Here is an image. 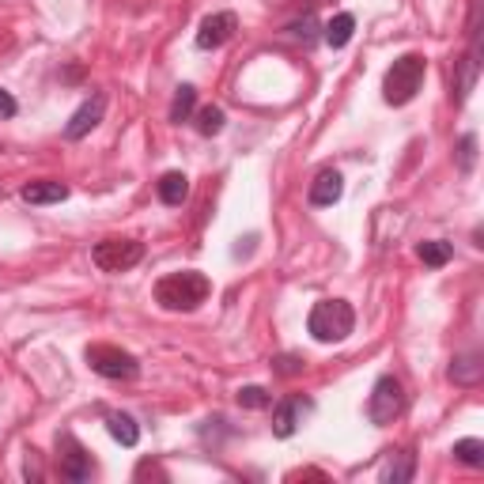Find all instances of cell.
I'll return each mask as SVG.
<instances>
[{
  "mask_svg": "<svg viewBox=\"0 0 484 484\" xmlns=\"http://www.w3.org/2000/svg\"><path fill=\"white\" fill-rule=\"evenodd\" d=\"M208 296H213V280L197 269H182V272H166V277L156 284V303L163 310H197Z\"/></svg>",
  "mask_w": 484,
  "mask_h": 484,
  "instance_id": "1",
  "label": "cell"
},
{
  "mask_svg": "<svg viewBox=\"0 0 484 484\" xmlns=\"http://www.w3.org/2000/svg\"><path fill=\"white\" fill-rule=\"evenodd\" d=\"M356 329V310L345 299H322L307 314V333L318 345H337Z\"/></svg>",
  "mask_w": 484,
  "mask_h": 484,
  "instance_id": "2",
  "label": "cell"
},
{
  "mask_svg": "<svg viewBox=\"0 0 484 484\" xmlns=\"http://www.w3.org/2000/svg\"><path fill=\"white\" fill-rule=\"evenodd\" d=\"M424 76H428V61L420 53H402L383 76V99L390 102V107H405V102L416 99Z\"/></svg>",
  "mask_w": 484,
  "mask_h": 484,
  "instance_id": "3",
  "label": "cell"
},
{
  "mask_svg": "<svg viewBox=\"0 0 484 484\" xmlns=\"http://www.w3.org/2000/svg\"><path fill=\"white\" fill-rule=\"evenodd\" d=\"M88 367L102 378H114V383H129V378L140 375V360L133 352H125L118 345H88Z\"/></svg>",
  "mask_w": 484,
  "mask_h": 484,
  "instance_id": "4",
  "label": "cell"
},
{
  "mask_svg": "<svg viewBox=\"0 0 484 484\" xmlns=\"http://www.w3.org/2000/svg\"><path fill=\"white\" fill-rule=\"evenodd\" d=\"M402 409H405V390H402V383H397L394 375H383L375 383V390H371V397H367V420L375 428H386V424H394L397 416H402Z\"/></svg>",
  "mask_w": 484,
  "mask_h": 484,
  "instance_id": "5",
  "label": "cell"
},
{
  "mask_svg": "<svg viewBox=\"0 0 484 484\" xmlns=\"http://www.w3.org/2000/svg\"><path fill=\"white\" fill-rule=\"evenodd\" d=\"M140 258H144V242H137V239H118V235L95 242V250H91V261H95L102 272H129L133 265H140Z\"/></svg>",
  "mask_w": 484,
  "mask_h": 484,
  "instance_id": "6",
  "label": "cell"
},
{
  "mask_svg": "<svg viewBox=\"0 0 484 484\" xmlns=\"http://www.w3.org/2000/svg\"><path fill=\"white\" fill-rule=\"evenodd\" d=\"M57 470H61V477L65 480H91V454L80 447V439L76 435H57Z\"/></svg>",
  "mask_w": 484,
  "mask_h": 484,
  "instance_id": "7",
  "label": "cell"
},
{
  "mask_svg": "<svg viewBox=\"0 0 484 484\" xmlns=\"http://www.w3.org/2000/svg\"><path fill=\"white\" fill-rule=\"evenodd\" d=\"M239 31V19L235 12H213L201 19L197 27V50H220L223 42H231V34Z\"/></svg>",
  "mask_w": 484,
  "mask_h": 484,
  "instance_id": "8",
  "label": "cell"
},
{
  "mask_svg": "<svg viewBox=\"0 0 484 484\" xmlns=\"http://www.w3.org/2000/svg\"><path fill=\"white\" fill-rule=\"evenodd\" d=\"M102 114H107V95H91V99L83 102V107L69 118L65 137H69V140H83V137H88V133L95 129V125L102 121Z\"/></svg>",
  "mask_w": 484,
  "mask_h": 484,
  "instance_id": "9",
  "label": "cell"
},
{
  "mask_svg": "<svg viewBox=\"0 0 484 484\" xmlns=\"http://www.w3.org/2000/svg\"><path fill=\"white\" fill-rule=\"evenodd\" d=\"M303 413H310L307 397H284V402L277 405V413H272V435L291 439V435H296V428L303 424Z\"/></svg>",
  "mask_w": 484,
  "mask_h": 484,
  "instance_id": "10",
  "label": "cell"
},
{
  "mask_svg": "<svg viewBox=\"0 0 484 484\" xmlns=\"http://www.w3.org/2000/svg\"><path fill=\"white\" fill-rule=\"evenodd\" d=\"M341 194H345V178L337 175V171H322L318 178L310 182V194H307V201H310L314 208H329V204H337V201H341Z\"/></svg>",
  "mask_w": 484,
  "mask_h": 484,
  "instance_id": "11",
  "label": "cell"
},
{
  "mask_svg": "<svg viewBox=\"0 0 484 484\" xmlns=\"http://www.w3.org/2000/svg\"><path fill=\"white\" fill-rule=\"evenodd\" d=\"M477 76H480V46L473 42L470 53L461 57V65H458V80H454V99H458V102L470 99V91L477 88Z\"/></svg>",
  "mask_w": 484,
  "mask_h": 484,
  "instance_id": "12",
  "label": "cell"
},
{
  "mask_svg": "<svg viewBox=\"0 0 484 484\" xmlns=\"http://www.w3.org/2000/svg\"><path fill=\"white\" fill-rule=\"evenodd\" d=\"M19 197L27 204H61L69 197V185L65 182H53V178H42V182H31L19 189Z\"/></svg>",
  "mask_w": 484,
  "mask_h": 484,
  "instance_id": "13",
  "label": "cell"
},
{
  "mask_svg": "<svg viewBox=\"0 0 484 484\" xmlns=\"http://www.w3.org/2000/svg\"><path fill=\"white\" fill-rule=\"evenodd\" d=\"M352 34H356V15L352 12H341V15H333L329 24H326V46L329 50H345L348 42H352Z\"/></svg>",
  "mask_w": 484,
  "mask_h": 484,
  "instance_id": "14",
  "label": "cell"
},
{
  "mask_svg": "<svg viewBox=\"0 0 484 484\" xmlns=\"http://www.w3.org/2000/svg\"><path fill=\"white\" fill-rule=\"evenodd\" d=\"M413 473H416V454H409V451L390 454L386 466H383V480L386 484H405V480H413Z\"/></svg>",
  "mask_w": 484,
  "mask_h": 484,
  "instance_id": "15",
  "label": "cell"
},
{
  "mask_svg": "<svg viewBox=\"0 0 484 484\" xmlns=\"http://www.w3.org/2000/svg\"><path fill=\"white\" fill-rule=\"evenodd\" d=\"M156 189H159V201L175 208V204H182V201L189 197V178H185L182 171H166V175L159 178Z\"/></svg>",
  "mask_w": 484,
  "mask_h": 484,
  "instance_id": "16",
  "label": "cell"
},
{
  "mask_svg": "<svg viewBox=\"0 0 484 484\" xmlns=\"http://www.w3.org/2000/svg\"><path fill=\"white\" fill-rule=\"evenodd\" d=\"M484 364H480V352H466V356H458V360L451 364V378L458 386H473L477 378H480Z\"/></svg>",
  "mask_w": 484,
  "mask_h": 484,
  "instance_id": "17",
  "label": "cell"
},
{
  "mask_svg": "<svg viewBox=\"0 0 484 484\" xmlns=\"http://www.w3.org/2000/svg\"><path fill=\"white\" fill-rule=\"evenodd\" d=\"M107 428H110V435L118 439L121 447H137V443H140V428H137V420H133V416H125V413H110Z\"/></svg>",
  "mask_w": 484,
  "mask_h": 484,
  "instance_id": "18",
  "label": "cell"
},
{
  "mask_svg": "<svg viewBox=\"0 0 484 484\" xmlns=\"http://www.w3.org/2000/svg\"><path fill=\"white\" fill-rule=\"evenodd\" d=\"M416 254H420V261H424V265L439 269V265H447V261L454 258V246L443 242V239H432V242H420V246H416Z\"/></svg>",
  "mask_w": 484,
  "mask_h": 484,
  "instance_id": "19",
  "label": "cell"
},
{
  "mask_svg": "<svg viewBox=\"0 0 484 484\" xmlns=\"http://www.w3.org/2000/svg\"><path fill=\"white\" fill-rule=\"evenodd\" d=\"M197 107V88L194 83H182V88L175 91V102H171V121H189V114H194Z\"/></svg>",
  "mask_w": 484,
  "mask_h": 484,
  "instance_id": "20",
  "label": "cell"
},
{
  "mask_svg": "<svg viewBox=\"0 0 484 484\" xmlns=\"http://www.w3.org/2000/svg\"><path fill=\"white\" fill-rule=\"evenodd\" d=\"M454 458L461 461V466H484V443L480 439H458L454 443Z\"/></svg>",
  "mask_w": 484,
  "mask_h": 484,
  "instance_id": "21",
  "label": "cell"
},
{
  "mask_svg": "<svg viewBox=\"0 0 484 484\" xmlns=\"http://www.w3.org/2000/svg\"><path fill=\"white\" fill-rule=\"evenodd\" d=\"M223 129V110L220 107H204L201 114H197V133L201 137H216Z\"/></svg>",
  "mask_w": 484,
  "mask_h": 484,
  "instance_id": "22",
  "label": "cell"
},
{
  "mask_svg": "<svg viewBox=\"0 0 484 484\" xmlns=\"http://www.w3.org/2000/svg\"><path fill=\"white\" fill-rule=\"evenodd\" d=\"M239 405L242 409H265V405H272V394L265 386H242L239 390Z\"/></svg>",
  "mask_w": 484,
  "mask_h": 484,
  "instance_id": "23",
  "label": "cell"
},
{
  "mask_svg": "<svg viewBox=\"0 0 484 484\" xmlns=\"http://www.w3.org/2000/svg\"><path fill=\"white\" fill-rule=\"evenodd\" d=\"M458 166H461L466 175L477 166V137H473V133H466V137L458 140Z\"/></svg>",
  "mask_w": 484,
  "mask_h": 484,
  "instance_id": "24",
  "label": "cell"
},
{
  "mask_svg": "<svg viewBox=\"0 0 484 484\" xmlns=\"http://www.w3.org/2000/svg\"><path fill=\"white\" fill-rule=\"evenodd\" d=\"M314 27H318V19L314 15H303L299 24H291L288 31H291V38H303V42H314Z\"/></svg>",
  "mask_w": 484,
  "mask_h": 484,
  "instance_id": "25",
  "label": "cell"
},
{
  "mask_svg": "<svg viewBox=\"0 0 484 484\" xmlns=\"http://www.w3.org/2000/svg\"><path fill=\"white\" fill-rule=\"evenodd\" d=\"M272 364H277L280 375H299L303 371V360H296V356H280V360H272Z\"/></svg>",
  "mask_w": 484,
  "mask_h": 484,
  "instance_id": "26",
  "label": "cell"
},
{
  "mask_svg": "<svg viewBox=\"0 0 484 484\" xmlns=\"http://www.w3.org/2000/svg\"><path fill=\"white\" fill-rule=\"evenodd\" d=\"M19 114V102L8 95V91H0V121H8V118H15Z\"/></svg>",
  "mask_w": 484,
  "mask_h": 484,
  "instance_id": "27",
  "label": "cell"
}]
</instances>
